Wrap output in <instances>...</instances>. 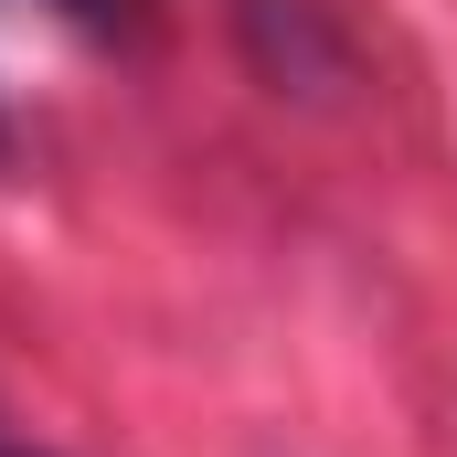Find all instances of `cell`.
I'll use <instances>...</instances> for the list:
<instances>
[{
    "mask_svg": "<svg viewBox=\"0 0 457 457\" xmlns=\"http://www.w3.org/2000/svg\"><path fill=\"white\" fill-rule=\"evenodd\" d=\"M234 43H245V64L287 96H320L330 75H341V21L320 11V0H234Z\"/></svg>",
    "mask_w": 457,
    "mask_h": 457,
    "instance_id": "6da1fadb",
    "label": "cell"
},
{
    "mask_svg": "<svg viewBox=\"0 0 457 457\" xmlns=\"http://www.w3.org/2000/svg\"><path fill=\"white\" fill-rule=\"evenodd\" d=\"M54 11H75L86 32H138V11H149V0H54Z\"/></svg>",
    "mask_w": 457,
    "mask_h": 457,
    "instance_id": "7a4b0ae2",
    "label": "cell"
},
{
    "mask_svg": "<svg viewBox=\"0 0 457 457\" xmlns=\"http://www.w3.org/2000/svg\"><path fill=\"white\" fill-rule=\"evenodd\" d=\"M0 457H43V447H11V436H0Z\"/></svg>",
    "mask_w": 457,
    "mask_h": 457,
    "instance_id": "3957f363",
    "label": "cell"
},
{
    "mask_svg": "<svg viewBox=\"0 0 457 457\" xmlns=\"http://www.w3.org/2000/svg\"><path fill=\"white\" fill-rule=\"evenodd\" d=\"M0 138H11V117H0Z\"/></svg>",
    "mask_w": 457,
    "mask_h": 457,
    "instance_id": "277c9868",
    "label": "cell"
}]
</instances>
